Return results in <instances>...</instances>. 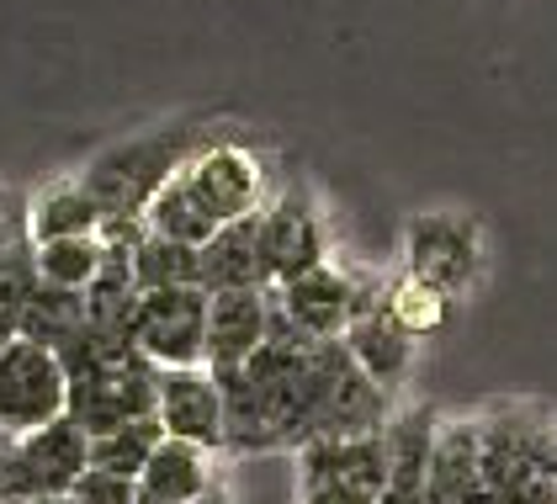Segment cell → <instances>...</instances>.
<instances>
[{
    "instance_id": "18",
    "label": "cell",
    "mask_w": 557,
    "mask_h": 504,
    "mask_svg": "<svg viewBox=\"0 0 557 504\" xmlns=\"http://www.w3.org/2000/svg\"><path fill=\"white\" fill-rule=\"evenodd\" d=\"M181 170H186V165H181ZM181 170H175L171 181H165V186L149 197L144 223H149L154 234H165V239H181V245H197V250H202V245L218 234V223L208 218V208L197 202V192L186 186V175H181Z\"/></svg>"
},
{
    "instance_id": "29",
    "label": "cell",
    "mask_w": 557,
    "mask_h": 504,
    "mask_svg": "<svg viewBox=\"0 0 557 504\" xmlns=\"http://www.w3.org/2000/svg\"><path fill=\"white\" fill-rule=\"evenodd\" d=\"M133 504H160V500H154V494H144V489H138V500H133Z\"/></svg>"
},
{
    "instance_id": "26",
    "label": "cell",
    "mask_w": 557,
    "mask_h": 504,
    "mask_svg": "<svg viewBox=\"0 0 557 504\" xmlns=\"http://www.w3.org/2000/svg\"><path fill=\"white\" fill-rule=\"evenodd\" d=\"M191 504H228V489H223V483H208V489H202Z\"/></svg>"
},
{
    "instance_id": "24",
    "label": "cell",
    "mask_w": 557,
    "mask_h": 504,
    "mask_svg": "<svg viewBox=\"0 0 557 504\" xmlns=\"http://www.w3.org/2000/svg\"><path fill=\"white\" fill-rule=\"evenodd\" d=\"M302 504H377L372 494H356L341 483H302Z\"/></svg>"
},
{
    "instance_id": "8",
    "label": "cell",
    "mask_w": 557,
    "mask_h": 504,
    "mask_svg": "<svg viewBox=\"0 0 557 504\" xmlns=\"http://www.w3.org/2000/svg\"><path fill=\"white\" fill-rule=\"evenodd\" d=\"M483 266V245H478V223L457 218V212H420L409 223L404 239V271L430 282L435 293L462 297L478 282Z\"/></svg>"
},
{
    "instance_id": "15",
    "label": "cell",
    "mask_w": 557,
    "mask_h": 504,
    "mask_svg": "<svg viewBox=\"0 0 557 504\" xmlns=\"http://www.w3.org/2000/svg\"><path fill=\"white\" fill-rule=\"evenodd\" d=\"M468 489H483V435H478V415H457V420H441L435 430L425 504H446Z\"/></svg>"
},
{
    "instance_id": "9",
    "label": "cell",
    "mask_w": 557,
    "mask_h": 504,
    "mask_svg": "<svg viewBox=\"0 0 557 504\" xmlns=\"http://www.w3.org/2000/svg\"><path fill=\"white\" fill-rule=\"evenodd\" d=\"M186 186L197 192V202L208 208L218 229L234 223V218H250V212L265 208V170L260 160L245 149V144H202L191 160H186Z\"/></svg>"
},
{
    "instance_id": "12",
    "label": "cell",
    "mask_w": 557,
    "mask_h": 504,
    "mask_svg": "<svg viewBox=\"0 0 557 504\" xmlns=\"http://www.w3.org/2000/svg\"><path fill=\"white\" fill-rule=\"evenodd\" d=\"M276 303H282V314L298 324L308 340H341L345 324H350V308H356V271H341L335 260H324V266H313V271H302L293 282H282V287H271Z\"/></svg>"
},
{
    "instance_id": "27",
    "label": "cell",
    "mask_w": 557,
    "mask_h": 504,
    "mask_svg": "<svg viewBox=\"0 0 557 504\" xmlns=\"http://www.w3.org/2000/svg\"><path fill=\"white\" fill-rule=\"evenodd\" d=\"M446 504H499L488 489H468V494H457V500H446Z\"/></svg>"
},
{
    "instance_id": "10",
    "label": "cell",
    "mask_w": 557,
    "mask_h": 504,
    "mask_svg": "<svg viewBox=\"0 0 557 504\" xmlns=\"http://www.w3.org/2000/svg\"><path fill=\"white\" fill-rule=\"evenodd\" d=\"M260 245H265V266H271V287H282V282H293V276H302V271H313V266L330 260L324 218H319L313 197L302 186L276 192L260 208Z\"/></svg>"
},
{
    "instance_id": "6",
    "label": "cell",
    "mask_w": 557,
    "mask_h": 504,
    "mask_svg": "<svg viewBox=\"0 0 557 504\" xmlns=\"http://www.w3.org/2000/svg\"><path fill=\"white\" fill-rule=\"evenodd\" d=\"M208 287H165L138 293L133 303V345L154 367H208Z\"/></svg>"
},
{
    "instance_id": "20",
    "label": "cell",
    "mask_w": 557,
    "mask_h": 504,
    "mask_svg": "<svg viewBox=\"0 0 557 504\" xmlns=\"http://www.w3.org/2000/svg\"><path fill=\"white\" fill-rule=\"evenodd\" d=\"M160 441H165L160 415H138V420L117 425V430H107V435L90 441V467L117 472V478H133V483H138L144 467H149V457L160 452Z\"/></svg>"
},
{
    "instance_id": "1",
    "label": "cell",
    "mask_w": 557,
    "mask_h": 504,
    "mask_svg": "<svg viewBox=\"0 0 557 504\" xmlns=\"http://www.w3.org/2000/svg\"><path fill=\"white\" fill-rule=\"evenodd\" d=\"M483 489L499 504H553L557 494V420L542 404L499 398L478 415Z\"/></svg>"
},
{
    "instance_id": "7",
    "label": "cell",
    "mask_w": 557,
    "mask_h": 504,
    "mask_svg": "<svg viewBox=\"0 0 557 504\" xmlns=\"http://www.w3.org/2000/svg\"><path fill=\"white\" fill-rule=\"evenodd\" d=\"M341 345L350 351V361L377 382V388H398L414 367V345L420 340L409 335L393 308H387V282L377 276H356V308H350V324H345Z\"/></svg>"
},
{
    "instance_id": "4",
    "label": "cell",
    "mask_w": 557,
    "mask_h": 504,
    "mask_svg": "<svg viewBox=\"0 0 557 504\" xmlns=\"http://www.w3.org/2000/svg\"><path fill=\"white\" fill-rule=\"evenodd\" d=\"M154 382H160V367L138 345L123 356L90 361L81 372H70V420L96 441L138 415H154Z\"/></svg>"
},
{
    "instance_id": "30",
    "label": "cell",
    "mask_w": 557,
    "mask_h": 504,
    "mask_svg": "<svg viewBox=\"0 0 557 504\" xmlns=\"http://www.w3.org/2000/svg\"><path fill=\"white\" fill-rule=\"evenodd\" d=\"M553 504H557V494H553Z\"/></svg>"
},
{
    "instance_id": "14",
    "label": "cell",
    "mask_w": 557,
    "mask_h": 504,
    "mask_svg": "<svg viewBox=\"0 0 557 504\" xmlns=\"http://www.w3.org/2000/svg\"><path fill=\"white\" fill-rule=\"evenodd\" d=\"M265 293L271 287H239V293H213L208 303V367H245L265 345Z\"/></svg>"
},
{
    "instance_id": "11",
    "label": "cell",
    "mask_w": 557,
    "mask_h": 504,
    "mask_svg": "<svg viewBox=\"0 0 557 504\" xmlns=\"http://www.w3.org/2000/svg\"><path fill=\"white\" fill-rule=\"evenodd\" d=\"M154 415L175 441H191L202 452H223V388L208 367H160Z\"/></svg>"
},
{
    "instance_id": "13",
    "label": "cell",
    "mask_w": 557,
    "mask_h": 504,
    "mask_svg": "<svg viewBox=\"0 0 557 504\" xmlns=\"http://www.w3.org/2000/svg\"><path fill=\"white\" fill-rule=\"evenodd\" d=\"M202 266V287L208 293H239V287H271V266L260 245V212L223 223L213 239L197 250Z\"/></svg>"
},
{
    "instance_id": "21",
    "label": "cell",
    "mask_w": 557,
    "mask_h": 504,
    "mask_svg": "<svg viewBox=\"0 0 557 504\" xmlns=\"http://www.w3.org/2000/svg\"><path fill=\"white\" fill-rule=\"evenodd\" d=\"M33 260H38V276L48 287H70V293H86L107 260V245L101 234H70V239H48V245H33Z\"/></svg>"
},
{
    "instance_id": "23",
    "label": "cell",
    "mask_w": 557,
    "mask_h": 504,
    "mask_svg": "<svg viewBox=\"0 0 557 504\" xmlns=\"http://www.w3.org/2000/svg\"><path fill=\"white\" fill-rule=\"evenodd\" d=\"M75 504H133L138 500V483L133 478H117V472H101V467H86L70 489Z\"/></svg>"
},
{
    "instance_id": "16",
    "label": "cell",
    "mask_w": 557,
    "mask_h": 504,
    "mask_svg": "<svg viewBox=\"0 0 557 504\" xmlns=\"http://www.w3.org/2000/svg\"><path fill=\"white\" fill-rule=\"evenodd\" d=\"M101 202L90 197V186L75 181H53L27 202V239L48 245V239H70V234H96L101 229Z\"/></svg>"
},
{
    "instance_id": "28",
    "label": "cell",
    "mask_w": 557,
    "mask_h": 504,
    "mask_svg": "<svg viewBox=\"0 0 557 504\" xmlns=\"http://www.w3.org/2000/svg\"><path fill=\"white\" fill-rule=\"evenodd\" d=\"M27 504H75L70 494H44V500H27Z\"/></svg>"
},
{
    "instance_id": "22",
    "label": "cell",
    "mask_w": 557,
    "mask_h": 504,
    "mask_svg": "<svg viewBox=\"0 0 557 504\" xmlns=\"http://www.w3.org/2000/svg\"><path fill=\"white\" fill-rule=\"evenodd\" d=\"M387 308H393V319L409 330L414 340L435 335L441 324H446V308H451V297L435 293L430 282H420V276H398V282H387Z\"/></svg>"
},
{
    "instance_id": "2",
    "label": "cell",
    "mask_w": 557,
    "mask_h": 504,
    "mask_svg": "<svg viewBox=\"0 0 557 504\" xmlns=\"http://www.w3.org/2000/svg\"><path fill=\"white\" fill-rule=\"evenodd\" d=\"M202 144H213V138H202V127H160V133H144V138L112 144L107 155H96L81 181L90 186V197L101 202L107 218H138V212L149 208V197Z\"/></svg>"
},
{
    "instance_id": "17",
    "label": "cell",
    "mask_w": 557,
    "mask_h": 504,
    "mask_svg": "<svg viewBox=\"0 0 557 504\" xmlns=\"http://www.w3.org/2000/svg\"><path fill=\"white\" fill-rule=\"evenodd\" d=\"M208 483H218L213 467H208V452L191 446V441H175V435L160 441V452L149 457L144 478H138V489L154 494L160 504H191Z\"/></svg>"
},
{
    "instance_id": "3",
    "label": "cell",
    "mask_w": 557,
    "mask_h": 504,
    "mask_svg": "<svg viewBox=\"0 0 557 504\" xmlns=\"http://www.w3.org/2000/svg\"><path fill=\"white\" fill-rule=\"evenodd\" d=\"M90 467V435L70 415L11 435L0 452V504H27L44 494H70L75 478Z\"/></svg>"
},
{
    "instance_id": "19",
    "label": "cell",
    "mask_w": 557,
    "mask_h": 504,
    "mask_svg": "<svg viewBox=\"0 0 557 504\" xmlns=\"http://www.w3.org/2000/svg\"><path fill=\"white\" fill-rule=\"evenodd\" d=\"M133 287L138 293H165V287H202V266H197V245H181L165 234H144L133 250Z\"/></svg>"
},
{
    "instance_id": "25",
    "label": "cell",
    "mask_w": 557,
    "mask_h": 504,
    "mask_svg": "<svg viewBox=\"0 0 557 504\" xmlns=\"http://www.w3.org/2000/svg\"><path fill=\"white\" fill-rule=\"evenodd\" d=\"M27 234V212L11 208V197L0 192V245H11V239H22Z\"/></svg>"
},
{
    "instance_id": "5",
    "label": "cell",
    "mask_w": 557,
    "mask_h": 504,
    "mask_svg": "<svg viewBox=\"0 0 557 504\" xmlns=\"http://www.w3.org/2000/svg\"><path fill=\"white\" fill-rule=\"evenodd\" d=\"M70 415V367L59 351L16 335L0 345V430L27 435L38 425Z\"/></svg>"
}]
</instances>
